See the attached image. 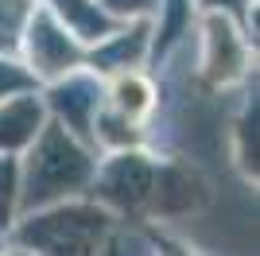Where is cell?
<instances>
[{"instance_id": "10", "label": "cell", "mask_w": 260, "mask_h": 256, "mask_svg": "<svg viewBox=\"0 0 260 256\" xmlns=\"http://www.w3.org/2000/svg\"><path fill=\"white\" fill-rule=\"evenodd\" d=\"M144 51H148V23H136V27H128V31H113L109 39H101V51L89 58V62L98 66V70H113V74H120V70H132V66L144 58Z\"/></svg>"}, {"instance_id": "17", "label": "cell", "mask_w": 260, "mask_h": 256, "mask_svg": "<svg viewBox=\"0 0 260 256\" xmlns=\"http://www.w3.org/2000/svg\"><path fill=\"white\" fill-rule=\"evenodd\" d=\"M198 4L210 8V12H229V16H237V20L249 16V0H198Z\"/></svg>"}, {"instance_id": "2", "label": "cell", "mask_w": 260, "mask_h": 256, "mask_svg": "<svg viewBox=\"0 0 260 256\" xmlns=\"http://www.w3.org/2000/svg\"><path fill=\"white\" fill-rule=\"evenodd\" d=\"M109 217L105 206H54L27 217L20 229V245L31 256H101Z\"/></svg>"}, {"instance_id": "12", "label": "cell", "mask_w": 260, "mask_h": 256, "mask_svg": "<svg viewBox=\"0 0 260 256\" xmlns=\"http://www.w3.org/2000/svg\"><path fill=\"white\" fill-rule=\"evenodd\" d=\"M16 202H20V167H16L12 155L0 151V229H8V225H12Z\"/></svg>"}, {"instance_id": "5", "label": "cell", "mask_w": 260, "mask_h": 256, "mask_svg": "<svg viewBox=\"0 0 260 256\" xmlns=\"http://www.w3.org/2000/svg\"><path fill=\"white\" fill-rule=\"evenodd\" d=\"M101 101H105L101 82H93L86 74H74V78L62 74V82L51 89V109L58 117V124L66 132H74L78 140H93V117H98Z\"/></svg>"}, {"instance_id": "13", "label": "cell", "mask_w": 260, "mask_h": 256, "mask_svg": "<svg viewBox=\"0 0 260 256\" xmlns=\"http://www.w3.org/2000/svg\"><path fill=\"white\" fill-rule=\"evenodd\" d=\"M237 136H241V167L256 175V97H252V105H245Z\"/></svg>"}, {"instance_id": "3", "label": "cell", "mask_w": 260, "mask_h": 256, "mask_svg": "<svg viewBox=\"0 0 260 256\" xmlns=\"http://www.w3.org/2000/svg\"><path fill=\"white\" fill-rule=\"evenodd\" d=\"M152 179H155V163L140 151H120L105 163L101 171H93V194L101 198V206H113V210L136 213L148 206V194H152Z\"/></svg>"}, {"instance_id": "11", "label": "cell", "mask_w": 260, "mask_h": 256, "mask_svg": "<svg viewBox=\"0 0 260 256\" xmlns=\"http://www.w3.org/2000/svg\"><path fill=\"white\" fill-rule=\"evenodd\" d=\"M31 0H0V54H12L23 43V27L31 20Z\"/></svg>"}, {"instance_id": "16", "label": "cell", "mask_w": 260, "mask_h": 256, "mask_svg": "<svg viewBox=\"0 0 260 256\" xmlns=\"http://www.w3.org/2000/svg\"><path fill=\"white\" fill-rule=\"evenodd\" d=\"M167 4H171V16H167V27H163L159 47H167V43H175V39H179V27H183V16H186L183 0H167Z\"/></svg>"}, {"instance_id": "14", "label": "cell", "mask_w": 260, "mask_h": 256, "mask_svg": "<svg viewBox=\"0 0 260 256\" xmlns=\"http://www.w3.org/2000/svg\"><path fill=\"white\" fill-rule=\"evenodd\" d=\"M35 85V74H27L23 66L8 62V58H0V101L12 93H23V89H31Z\"/></svg>"}, {"instance_id": "4", "label": "cell", "mask_w": 260, "mask_h": 256, "mask_svg": "<svg viewBox=\"0 0 260 256\" xmlns=\"http://www.w3.org/2000/svg\"><path fill=\"white\" fill-rule=\"evenodd\" d=\"M23 43H27V58L31 70L43 78H62L82 66V47L51 12H31V20L23 27Z\"/></svg>"}, {"instance_id": "6", "label": "cell", "mask_w": 260, "mask_h": 256, "mask_svg": "<svg viewBox=\"0 0 260 256\" xmlns=\"http://www.w3.org/2000/svg\"><path fill=\"white\" fill-rule=\"evenodd\" d=\"M206 82L214 85H229L245 74V62H249V51H245V39L233 23L221 16V20H206Z\"/></svg>"}, {"instance_id": "7", "label": "cell", "mask_w": 260, "mask_h": 256, "mask_svg": "<svg viewBox=\"0 0 260 256\" xmlns=\"http://www.w3.org/2000/svg\"><path fill=\"white\" fill-rule=\"evenodd\" d=\"M47 124V105L35 93H12L0 101V151L12 155L20 148H31V140Z\"/></svg>"}, {"instance_id": "1", "label": "cell", "mask_w": 260, "mask_h": 256, "mask_svg": "<svg viewBox=\"0 0 260 256\" xmlns=\"http://www.w3.org/2000/svg\"><path fill=\"white\" fill-rule=\"evenodd\" d=\"M93 171H98V163L74 132H66L58 120L43 124V132L31 140V159L23 167L20 198L27 210H43L51 202H62L70 194L86 190Z\"/></svg>"}, {"instance_id": "9", "label": "cell", "mask_w": 260, "mask_h": 256, "mask_svg": "<svg viewBox=\"0 0 260 256\" xmlns=\"http://www.w3.org/2000/svg\"><path fill=\"white\" fill-rule=\"evenodd\" d=\"M105 109H113L117 117H124L128 124H140L148 113L155 109V89L152 82H144L136 70H120L109 85V97H105Z\"/></svg>"}, {"instance_id": "18", "label": "cell", "mask_w": 260, "mask_h": 256, "mask_svg": "<svg viewBox=\"0 0 260 256\" xmlns=\"http://www.w3.org/2000/svg\"><path fill=\"white\" fill-rule=\"evenodd\" d=\"M16 256H23V252H16Z\"/></svg>"}, {"instance_id": "15", "label": "cell", "mask_w": 260, "mask_h": 256, "mask_svg": "<svg viewBox=\"0 0 260 256\" xmlns=\"http://www.w3.org/2000/svg\"><path fill=\"white\" fill-rule=\"evenodd\" d=\"M98 4L109 16H148V12H155L159 0H98Z\"/></svg>"}, {"instance_id": "8", "label": "cell", "mask_w": 260, "mask_h": 256, "mask_svg": "<svg viewBox=\"0 0 260 256\" xmlns=\"http://www.w3.org/2000/svg\"><path fill=\"white\" fill-rule=\"evenodd\" d=\"M51 16L78 43H101L113 31H120L117 16H109L98 0H51Z\"/></svg>"}]
</instances>
